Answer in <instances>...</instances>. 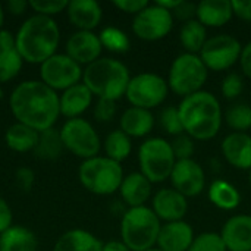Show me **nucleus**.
<instances>
[{
	"instance_id": "f257e3e1",
	"label": "nucleus",
	"mask_w": 251,
	"mask_h": 251,
	"mask_svg": "<svg viewBox=\"0 0 251 251\" xmlns=\"http://www.w3.org/2000/svg\"><path fill=\"white\" fill-rule=\"evenodd\" d=\"M10 110L19 124L41 132L53 128L59 115V96L41 79L18 84L9 99Z\"/></svg>"
},
{
	"instance_id": "f03ea898",
	"label": "nucleus",
	"mask_w": 251,
	"mask_h": 251,
	"mask_svg": "<svg viewBox=\"0 0 251 251\" xmlns=\"http://www.w3.org/2000/svg\"><path fill=\"white\" fill-rule=\"evenodd\" d=\"M184 132L193 140L207 141L218 135L222 126V107L210 91H199L184 97L178 104Z\"/></svg>"
},
{
	"instance_id": "7ed1b4c3",
	"label": "nucleus",
	"mask_w": 251,
	"mask_h": 251,
	"mask_svg": "<svg viewBox=\"0 0 251 251\" xmlns=\"http://www.w3.org/2000/svg\"><path fill=\"white\" fill-rule=\"evenodd\" d=\"M15 41L25 62L41 65L56 54L60 31L53 18L35 13L21 25L15 35Z\"/></svg>"
},
{
	"instance_id": "20e7f679",
	"label": "nucleus",
	"mask_w": 251,
	"mask_h": 251,
	"mask_svg": "<svg viewBox=\"0 0 251 251\" xmlns=\"http://www.w3.org/2000/svg\"><path fill=\"white\" fill-rule=\"evenodd\" d=\"M131 75L128 68L110 57H100L90 63L82 74V82L99 99L119 100L126 93Z\"/></svg>"
},
{
	"instance_id": "39448f33",
	"label": "nucleus",
	"mask_w": 251,
	"mask_h": 251,
	"mask_svg": "<svg viewBox=\"0 0 251 251\" xmlns=\"http://www.w3.org/2000/svg\"><path fill=\"white\" fill-rule=\"evenodd\" d=\"M160 219L151 207H129L122 216V243L131 251H147L154 249L160 234Z\"/></svg>"
},
{
	"instance_id": "423d86ee",
	"label": "nucleus",
	"mask_w": 251,
	"mask_h": 251,
	"mask_svg": "<svg viewBox=\"0 0 251 251\" xmlns=\"http://www.w3.org/2000/svg\"><path fill=\"white\" fill-rule=\"evenodd\" d=\"M78 176L87 191L97 196H110L119 191L124 169L121 163L106 156H96L81 163Z\"/></svg>"
},
{
	"instance_id": "0eeeda50",
	"label": "nucleus",
	"mask_w": 251,
	"mask_h": 251,
	"mask_svg": "<svg viewBox=\"0 0 251 251\" xmlns=\"http://www.w3.org/2000/svg\"><path fill=\"white\" fill-rule=\"evenodd\" d=\"M207 74L209 69L204 66L199 54L182 53L176 56L171 65L168 75L169 90L182 99L188 97L201 91L207 81Z\"/></svg>"
},
{
	"instance_id": "6e6552de",
	"label": "nucleus",
	"mask_w": 251,
	"mask_h": 251,
	"mask_svg": "<svg viewBox=\"0 0 251 251\" xmlns=\"http://www.w3.org/2000/svg\"><path fill=\"white\" fill-rule=\"evenodd\" d=\"M140 172L151 182H163L171 178L176 163L171 143L160 137L146 140L138 150Z\"/></svg>"
},
{
	"instance_id": "1a4fd4ad",
	"label": "nucleus",
	"mask_w": 251,
	"mask_h": 251,
	"mask_svg": "<svg viewBox=\"0 0 251 251\" xmlns=\"http://www.w3.org/2000/svg\"><path fill=\"white\" fill-rule=\"evenodd\" d=\"M168 81L153 72H144L132 76L126 87L125 97L132 107L154 109L160 106L168 97Z\"/></svg>"
},
{
	"instance_id": "9d476101",
	"label": "nucleus",
	"mask_w": 251,
	"mask_h": 251,
	"mask_svg": "<svg viewBox=\"0 0 251 251\" xmlns=\"http://www.w3.org/2000/svg\"><path fill=\"white\" fill-rule=\"evenodd\" d=\"M59 131L65 149L75 156L82 157L84 160L99 156L101 141L97 131L88 121L82 118L68 119Z\"/></svg>"
},
{
	"instance_id": "9b49d317",
	"label": "nucleus",
	"mask_w": 251,
	"mask_h": 251,
	"mask_svg": "<svg viewBox=\"0 0 251 251\" xmlns=\"http://www.w3.org/2000/svg\"><path fill=\"white\" fill-rule=\"evenodd\" d=\"M241 50L243 46L234 35L221 34L207 38L199 56L207 69L222 72L240 60Z\"/></svg>"
},
{
	"instance_id": "f8f14e48",
	"label": "nucleus",
	"mask_w": 251,
	"mask_h": 251,
	"mask_svg": "<svg viewBox=\"0 0 251 251\" xmlns=\"http://www.w3.org/2000/svg\"><path fill=\"white\" fill-rule=\"evenodd\" d=\"M84 71L81 65L71 59L66 53H56L40 65L41 81L51 90H68L69 87L79 84Z\"/></svg>"
},
{
	"instance_id": "ddd939ff",
	"label": "nucleus",
	"mask_w": 251,
	"mask_h": 251,
	"mask_svg": "<svg viewBox=\"0 0 251 251\" xmlns=\"http://www.w3.org/2000/svg\"><path fill=\"white\" fill-rule=\"evenodd\" d=\"M174 28L172 12L160 7L159 4H149L134 16L132 31L146 41H157L165 38Z\"/></svg>"
},
{
	"instance_id": "4468645a",
	"label": "nucleus",
	"mask_w": 251,
	"mask_h": 251,
	"mask_svg": "<svg viewBox=\"0 0 251 251\" xmlns=\"http://www.w3.org/2000/svg\"><path fill=\"white\" fill-rule=\"evenodd\" d=\"M169 179L172 182V188L181 193L184 197L199 196L206 185L204 171L201 165L193 159L176 160Z\"/></svg>"
},
{
	"instance_id": "2eb2a0df",
	"label": "nucleus",
	"mask_w": 251,
	"mask_h": 251,
	"mask_svg": "<svg viewBox=\"0 0 251 251\" xmlns=\"http://www.w3.org/2000/svg\"><path fill=\"white\" fill-rule=\"evenodd\" d=\"M151 210L160 221H165L166 224L184 221V216L188 210V201L187 197H184L176 190L162 188L154 194L151 200Z\"/></svg>"
},
{
	"instance_id": "dca6fc26",
	"label": "nucleus",
	"mask_w": 251,
	"mask_h": 251,
	"mask_svg": "<svg viewBox=\"0 0 251 251\" xmlns=\"http://www.w3.org/2000/svg\"><path fill=\"white\" fill-rule=\"evenodd\" d=\"M103 46L93 31H76L66 41V54L79 65H90L100 59Z\"/></svg>"
},
{
	"instance_id": "f3484780",
	"label": "nucleus",
	"mask_w": 251,
	"mask_h": 251,
	"mask_svg": "<svg viewBox=\"0 0 251 251\" xmlns=\"http://www.w3.org/2000/svg\"><path fill=\"white\" fill-rule=\"evenodd\" d=\"M219 235L228 251H251V215L229 218Z\"/></svg>"
},
{
	"instance_id": "a211bd4d",
	"label": "nucleus",
	"mask_w": 251,
	"mask_h": 251,
	"mask_svg": "<svg viewBox=\"0 0 251 251\" xmlns=\"http://www.w3.org/2000/svg\"><path fill=\"white\" fill-rule=\"evenodd\" d=\"M225 160L241 171L251 169V135L247 132H231L221 144Z\"/></svg>"
},
{
	"instance_id": "6ab92c4d",
	"label": "nucleus",
	"mask_w": 251,
	"mask_h": 251,
	"mask_svg": "<svg viewBox=\"0 0 251 251\" xmlns=\"http://www.w3.org/2000/svg\"><path fill=\"white\" fill-rule=\"evenodd\" d=\"M194 238V229L185 221L169 222L160 228L157 249L162 251H188Z\"/></svg>"
},
{
	"instance_id": "aec40b11",
	"label": "nucleus",
	"mask_w": 251,
	"mask_h": 251,
	"mask_svg": "<svg viewBox=\"0 0 251 251\" xmlns=\"http://www.w3.org/2000/svg\"><path fill=\"white\" fill-rule=\"evenodd\" d=\"M66 13L78 31H93L103 16L101 6L96 0H71Z\"/></svg>"
},
{
	"instance_id": "412c9836",
	"label": "nucleus",
	"mask_w": 251,
	"mask_h": 251,
	"mask_svg": "<svg viewBox=\"0 0 251 251\" xmlns=\"http://www.w3.org/2000/svg\"><path fill=\"white\" fill-rule=\"evenodd\" d=\"M22 56L16 47L15 35L7 31H0V82L13 79L22 68Z\"/></svg>"
},
{
	"instance_id": "4be33fe9",
	"label": "nucleus",
	"mask_w": 251,
	"mask_h": 251,
	"mask_svg": "<svg viewBox=\"0 0 251 251\" xmlns=\"http://www.w3.org/2000/svg\"><path fill=\"white\" fill-rule=\"evenodd\" d=\"M93 101V93L87 88L84 82L75 84L65 90L62 96H59L60 104V115L66 116L68 119L79 118Z\"/></svg>"
},
{
	"instance_id": "5701e85b",
	"label": "nucleus",
	"mask_w": 251,
	"mask_h": 251,
	"mask_svg": "<svg viewBox=\"0 0 251 251\" xmlns=\"http://www.w3.org/2000/svg\"><path fill=\"white\" fill-rule=\"evenodd\" d=\"M119 193L129 207H141L151 196V182L141 172H131L124 176Z\"/></svg>"
},
{
	"instance_id": "b1692460",
	"label": "nucleus",
	"mask_w": 251,
	"mask_h": 251,
	"mask_svg": "<svg viewBox=\"0 0 251 251\" xmlns=\"http://www.w3.org/2000/svg\"><path fill=\"white\" fill-rule=\"evenodd\" d=\"M121 129L134 138H141L149 135L154 126V116L150 110L140 109V107H128L119 121Z\"/></svg>"
},
{
	"instance_id": "393cba45",
	"label": "nucleus",
	"mask_w": 251,
	"mask_h": 251,
	"mask_svg": "<svg viewBox=\"0 0 251 251\" xmlns=\"http://www.w3.org/2000/svg\"><path fill=\"white\" fill-rule=\"evenodd\" d=\"M197 21L204 26H224L234 15L229 0H203L197 4Z\"/></svg>"
},
{
	"instance_id": "a878e982",
	"label": "nucleus",
	"mask_w": 251,
	"mask_h": 251,
	"mask_svg": "<svg viewBox=\"0 0 251 251\" xmlns=\"http://www.w3.org/2000/svg\"><path fill=\"white\" fill-rule=\"evenodd\" d=\"M103 243L85 229H71L60 235L53 251H101Z\"/></svg>"
},
{
	"instance_id": "bb28decb",
	"label": "nucleus",
	"mask_w": 251,
	"mask_h": 251,
	"mask_svg": "<svg viewBox=\"0 0 251 251\" xmlns=\"http://www.w3.org/2000/svg\"><path fill=\"white\" fill-rule=\"evenodd\" d=\"M35 234L25 226H12L0 234V251H37Z\"/></svg>"
},
{
	"instance_id": "cd10ccee",
	"label": "nucleus",
	"mask_w": 251,
	"mask_h": 251,
	"mask_svg": "<svg viewBox=\"0 0 251 251\" xmlns=\"http://www.w3.org/2000/svg\"><path fill=\"white\" fill-rule=\"evenodd\" d=\"M207 197L213 206L221 210H234L241 203V194L231 182L225 179H216L212 182L207 191Z\"/></svg>"
},
{
	"instance_id": "c85d7f7f",
	"label": "nucleus",
	"mask_w": 251,
	"mask_h": 251,
	"mask_svg": "<svg viewBox=\"0 0 251 251\" xmlns=\"http://www.w3.org/2000/svg\"><path fill=\"white\" fill-rule=\"evenodd\" d=\"M4 141H6V146L13 151H18V153L32 151L38 141V131L32 129L31 126L16 122L6 129Z\"/></svg>"
},
{
	"instance_id": "c756f323",
	"label": "nucleus",
	"mask_w": 251,
	"mask_h": 251,
	"mask_svg": "<svg viewBox=\"0 0 251 251\" xmlns=\"http://www.w3.org/2000/svg\"><path fill=\"white\" fill-rule=\"evenodd\" d=\"M63 141L60 137V131L54 126L38 132V141L34 151V156L41 160H56L63 153Z\"/></svg>"
},
{
	"instance_id": "7c9ffc66",
	"label": "nucleus",
	"mask_w": 251,
	"mask_h": 251,
	"mask_svg": "<svg viewBox=\"0 0 251 251\" xmlns=\"http://www.w3.org/2000/svg\"><path fill=\"white\" fill-rule=\"evenodd\" d=\"M179 40L182 47L185 49V53L199 54L204 43L207 41L206 26L200 24L197 19H191L182 25L179 32Z\"/></svg>"
},
{
	"instance_id": "2f4dec72",
	"label": "nucleus",
	"mask_w": 251,
	"mask_h": 251,
	"mask_svg": "<svg viewBox=\"0 0 251 251\" xmlns=\"http://www.w3.org/2000/svg\"><path fill=\"white\" fill-rule=\"evenodd\" d=\"M132 150L131 137H128L122 129H115L107 134L104 140V153L106 157L121 163L129 157Z\"/></svg>"
},
{
	"instance_id": "473e14b6",
	"label": "nucleus",
	"mask_w": 251,
	"mask_h": 251,
	"mask_svg": "<svg viewBox=\"0 0 251 251\" xmlns=\"http://www.w3.org/2000/svg\"><path fill=\"white\" fill-rule=\"evenodd\" d=\"M100 43L103 46V49H107L109 51L113 53H125L129 50V38L128 35L116 28V26H106L101 29V32L99 34Z\"/></svg>"
},
{
	"instance_id": "72a5a7b5",
	"label": "nucleus",
	"mask_w": 251,
	"mask_h": 251,
	"mask_svg": "<svg viewBox=\"0 0 251 251\" xmlns=\"http://www.w3.org/2000/svg\"><path fill=\"white\" fill-rule=\"evenodd\" d=\"M225 121L234 132H246L251 128V106L238 103L231 106L225 113Z\"/></svg>"
},
{
	"instance_id": "f704fd0d",
	"label": "nucleus",
	"mask_w": 251,
	"mask_h": 251,
	"mask_svg": "<svg viewBox=\"0 0 251 251\" xmlns=\"http://www.w3.org/2000/svg\"><path fill=\"white\" fill-rule=\"evenodd\" d=\"M188 251H228L221 235L216 232H203L197 235Z\"/></svg>"
},
{
	"instance_id": "c9c22d12",
	"label": "nucleus",
	"mask_w": 251,
	"mask_h": 251,
	"mask_svg": "<svg viewBox=\"0 0 251 251\" xmlns=\"http://www.w3.org/2000/svg\"><path fill=\"white\" fill-rule=\"evenodd\" d=\"M160 125H162L163 131L172 137H178L181 134H185L182 124H181L178 107H174V106L165 107L160 113Z\"/></svg>"
},
{
	"instance_id": "e433bc0d",
	"label": "nucleus",
	"mask_w": 251,
	"mask_h": 251,
	"mask_svg": "<svg viewBox=\"0 0 251 251\" xmlns=\"http://www.w3.org/2000/svg\"><path fill=\"white\" fill-rule=\"evenodd\" d=\"M169 143H171V147H172V151H174L176 160L193 159L196 147H194V140L190 135L181 134L178 137H174V140Z\"/></svg>"
},
{
	"instance_id": "4c0bfd02",
	"label": "nucleus",
	"mask_w": 251,
	"mask_h": 251,
	"mask_svg": "<svg viewBox=\"0 0 251 251\" xmlns=\"http://www.w3.org/2000/svg\"><path fill=\"white\" fill-rule=\"evenodd\" d=\"M68 3H69L68 0H29V7L37 15H44L51 18V15L66 10Z\"/></svg>"
},
{
	"instance_id": "58836bf2",
	"label": "nucleus",
	"mask_w": 251,
	"mask_h": 251,
	"mask_svg": "<svg viewBox=\"0 0 251 251\" xmlns=\"http://www.w3.org/2000/svg\"><path fill=\"white\" fill-rule=\"evenodd\" d=\"M243 88H244V82H243V78L238 74H228L224 78L222 85H221L222 96L225 99H228V100L237 99L243 93Z\"/></svg>"
},
{
	"instance_id": "ea45409f",
	"label": "nucleus",
	"mask_w": 251,
	"mask_h": 251,
	"mask_svg": "<svg viewBox=\"0 0 251 251\" xmlns=\"http://www.w3.org/2000/svg\"><path fill=\"white\" fill-rule=\"evenodd\" d=\"M116 113V101L109 99H99L94 107V116L100 122H109Z\"/></svg>"
},
{
	"instance_id": "a19ab883",
	"label": "nucleus",
	"mask_w": 251,
	"mask_h": 251,
	"mask_svg": "<svg viewBox=\"0 0 251 251\" xmlns=\"http://www.w3.org/2000/svg\"><path fill=\"white\" fill-rule=\"evenodd\" d=\"M113 4L125 13L137 15L149 6V1L147 0H115Z\"/></svg>"
},
{
	"instance_id": "79ce46f5",
	"label": "nucleus",
	"mask_w": 251,
	"mask_h": 251,
	"mask_svg": "<svg viewBox=\"0 0 251 251\" xmlns=\"http://www.w3.org/2000/svg\"><path fill=\"white\" fill-rule=\"evenodd\" d=\"M15 179H16V184L21 190L29 191L34 185L35 175L29 168H18L16 174H15Z\"/></svg>"
},
{
	"instance_id": "37998d69",
	"label": "nucleus",
	"mask_w": 251,
	"mask_h": 251,
	"mask_svg": "<svg viewBox=\"0 0 251 251\" xmlns=\"http://www.w3.org/2000/svg\"><path fill=\"white\" fill-rule=\"evenodd\" d=\"M12 221H13V215H12V209L7 204V201L0 197V234L6 232L9 228H12Z\"/></svg>"
},
{
	"instance_id": "c03bdc74",
	"label": "nucleus",
	"mask_w": 251,
	"mask_h": 251,
	"mask_svg": "<svg viewBox=\"0 0 251 251\" xmlns=\"http://www.w3.org/2000/svg\"><path fill=\"white\" fill-rule=\"evenodd\" d=\"M232 12L243 21H251V0H232Z\"/></svg>"
},
{
	"instance_id": "a18cd8bd",
	"label": "nucleus",
	"mask_w": 251,
	"mask_h": 251,
	"mask_svg": "<svg viewBox=\"0 0 251 251\" xmlns=\"http://www.w3.org/2000/svg\"><path fill=\"white\" fill-rule=\"evenodd\" d=\"M196 12H197V6L196 4L182 0L181 4L172 12V15H175L178 19H184L185 22H188V21L193 19V16L196 15Z\"/></svg>"
},
{
	"instance_id": "49530a36",
	"label": "nucleus",
	"mask_w": 251,
	"mask_h": 251,
	"mask_svg": "<svg viewBox=\"0 0 251 251\" xmlns=\"http://www.w3.org/2000/svg\"><path fill=\"white\" fill-rule=\"evenodd\" d=\"M240 65H241V69H243L244 75L251 79V41H249L241 50Z\"/></svg>"
},
{
	"instance_id": "de8ad7c7",
	"label": "nucleus",
	"mask_w": 251,
	"mask_h": 251,
	"mask_svg": "<svg viewBox=\"0 0 251 251\" xmlns=\"http://www.w3.org/2000/svg\"><path fill=\"white\" fill-rule=\"evenodd\" d=\"M29 7V1L25 0H10L7 1V9L13 15H22Z\"/></svg>"
},
{
	"instance_id": "09e8293b",
	"label": "nucleus",
	"mask_w": 251,
	"mask_h": 251,
	"mask_svg": "<svg viewBox=\"0 0 251 251\" xmlns=\"http://www.w3.org/2000/svg\"><path fill=\"white\" fill-rule=\"evenodd\" d=\"M101 251H131L122 241H109L103 244Z\"/></svg>"
},
{
	"instance_id": "8fccbe9b",
	"label": "nucleus",
	"mask_w": 251,
	"mask_h": 251,
	"mask_svg": "<svg viewBox=\"0 0 251 251\" xmlns=\"http://www.w3.org/2000/svg\"><path fill=\"white\" fill-rule=\"evenodd\" d=\"M181 1L182 0H159V1H156V4H159L160 7H163L169 12H174L181 4Z\"/></svg>"
},
{
	"instance_id": "3c124183",
	"label": "nucleus",
	"mask_w": 251,
	"mask_h": 251,
	"mask_svg": "<svg viewBox=\"0 0 251 251\" xmlns=\"http://www.w3.org/2000/svg\"><path fill=\"white\" fill-rule=\"evenodd\" d=\"M3 22H4V10L0 4V31H1V26H3Z\"/></svg>"
},
{
	"instance_id": "603ef678",
	"label": "nucleus",
	"mask_w": 251,
	"mask_h": 251,
	"mask_svg": "<svg viewBox=\"0 0 251 251\" xmlns=\"http://www.w3.org/2000/svg\"><path fill=\"white\" fill-rule=\"evenodd\" d=\"M249 182H250V185H251V169L249 171Z\"/></svg>"
},
{
	"instance_id": "864d4df0",
	"label": "nucleus",
	"mask_w": 251,
	"mask_h": 251,
	"mask_svg": "<svg viewBox=\"0 0 251 251\" xmlns=\"http://www.w3.org/2000/svg\"><path fill=\"white\" fill-rule=\"evenodd\" d=\"M147 251H162V250H159V249H151V250H147Z\"/></svg>"
}]
</instances>
